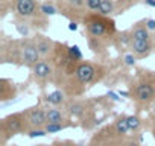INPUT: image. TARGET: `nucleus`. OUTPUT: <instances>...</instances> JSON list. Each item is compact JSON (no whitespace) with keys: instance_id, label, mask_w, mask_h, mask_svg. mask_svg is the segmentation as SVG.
<instances>
[{"instance_id":"8","label":"nucleus","mask_w":155,"mask_h":146,"mask_svg":"<svg viewBox=\"0 0 155 146\" xmlns=\"http://www.w3.org/2000/svg\"><path fill=\"white\" fill-rule=\"evenodd\" d=\"M32 73H34L35 79H38V81H46V79L52 75V67H50V64H49L46 59H40V61L32 67Z\"/></svg>"},{"instance_id":"16","label":"nucleus","mask_w":155,"mask_h":146,"mask_svg":"<svg viewBox=\"0 0 155 146\" xmlns=\"http://www.w3.org/2000/svg\"><path fill=\"white\" fill-rule=\"evenodd\" d=\"M116 131L117 134H126L129 131V125H128V116H122L116 120Z\"/></svg>"},{"instance_id":"32","label":"nucleus","mask_w":155,"mask_h":146,"mask_svg":"<svg viewBox=\"0 0 155 146\" xmlns=\"http://www.w3.org/2000/svg\"><path fill=\"white\" fill-rule=\"evenodd\" d=\"M153 137H155V131H153Z\"/></svg>"},{"instance_id":"7","label":"nucleus","mask_w":155,"mask_h":146,"mask_svg":"<svg viewBox=\"0 0 155 146\" xmlns=\"http://www.w3.org/2000/svg\"><path fill=\"white\" fill-rule=\"evenodd\" d=\"M155 96V88L149 82H141L135 87V99L140 102H149Z\"/></svg>"},{"instance_id":"11","label":"nucleus","mask_w":155,"mask_h":146,"mask_svg":"<svg viewBox=\"0 0 155 146\" xmlns=\"http://www.w3.org/2000/svg\"><path fill=\"white\" fill-rule=\"evenodd\" d=\"M46 113H47V123H62V122H65L64 113L56 107L46 110Z\"/></svg>"},{"instance_id":"6","label":"nucleus","mask_w":155,"mask_h":146,"mask_svg":"<svg viewBox=\"0 0 155 146\" xmlns=\"http://www.w3.org/2000/svg\"><path fill=\"white\" fill-rule=\"evenodd\" d=\"M14 6H15L17 14L25 17V18L32 17L37 12V9H38V5H37L35 0H15Z\"/></svg>"},{"instance_id":"18","label":"nucleus","mask_w":155,"mask_h":146,"mask_svg":"<svg viewBox=\"0 0 155 146\" xmlns=\"http://www.w3.org/2000/svg\"><path fill=\"white\" fill-rule=\"evenodd\" d=\"M68 125L67 123H47L44 126V129L47 131V134H55V132H59L62 129H65Z\"/></svg>"},{"instance_id":"20","label":"nucleus","mask_w":155,"mask_h":146,"mask_svg":"<svg viewBox=\"0 0 155 146\" xmlns=\"http://www.w3.org/2000/svg\"><path fill=\"white\" fill-rule=\"evenodd\" d=\"M102 2H104V0H85V6L90 11H99Z\"/></svg>"},{"instance_id":"24","label":"nucleus","mask_w":155,"mask_h":146,"mask_svg":"<svg viewBox=\"0 0 155 146\" xmlns=\"http://www.w3.org/2000/svg\"><path fill=\"white\" fill-rule=\"evenodd\" d=\"M68 3L74 8H81V6L85 5V0H68Z\"/></svg>"},{"instance_id":"9","label":"nucleus","mask_w":155,"mask_h":146,"mask_svg":"<svg viewBox=\"0 0 155 146\" xmlns=\"http://www.w3.org/2000/svg\"><path fill=\"white\" fill-rule=\"evenodd\" d=\"M131 49L137 56H144L150 52L152 46L149 41H141V40H132L131 41Z\"/></svg>"},{"instance_id":"31","label":"nucleus","mask_w":155,"mask_h":146,"mask_svg":"<svg viewBox=\"0 0 155 146\" xmlns=\"http://www.w3.org/2000/svg\"><path fill=\"white\" fill-rule=\"evenodd\" d=\"M128 146H140V144H138V143H129Z\"/></svg>"},{"instance_id":"3","label":"nucleus","mask_w":155,"mask_h":146,"mask_svg":"<svg viewBox=\"0 0 155 146\" xmlns=\"http://www.w3.org/2000/svg\"><path fill=\"white\" fill-rule=\"evenodd\" d=\"M23 116H25V114L17 113V114H11V116H8L6 119H3V122H2V129H3L5 137L15 135V134H18V132L23 131V128H25V117H23Z\"/></svg>"},{"instance_id":"4","label":"nucleus","mask_w":155,"mask_h":146,"mask_svg":"<svg viewBox=\"0 0 155 146\" xmlns=\"http://www.w3.org/2000/svg\"><path fill=\"white\" fill-rule=\"evenodd\" d=\"M26 120L31 128H44L47 125V113L41 107L29 108V111L26 113Z\"/></svg>"},{"instance_id":"15","label":"nucleus","mask_w":155,"mask_h":146,"mask_svg":"<svg viewBox=\"0 0 155 146\" xmlns=\"http://www.w3.org/2000/svg\"><path fill=\"white\" fill-rule=\"evenodd\" d=\"M68 113L74 117H79L85 113V105L82 102H71L68 105Z\"/></svg>"},{"instance_id":"10","label":"nucleus","mask_w":155,"mask_h":146,"mask_svg":"<svg viewBox=\"0 0 155 146\" xmlns=\"http://www.w3.org/2000/svg\"><path fill=\"white\" fill-rule=\"evenodd\" d=\"M35 46L40 52V56H47L50 52H52V47H53V43L49 40V38H44V37H38L35 40Z\"/></svg>"},{"instance_id":"2","label":"nucleus","mask_w":155,"mask_h":146,"mask_svg":"<svg viewBox=\"0 0 155 146\" xmlns=\"http://www.w3.org/2000/svg\"><path fill=\"white\" fill-rule=\"evenodd\" d=\"M18 53H20L18 56H20L21 64L29 65V67H34L41 58L34 41H23L18 47Z\"/></svg>"},{"instance_id":"25","label":"nucleus","mask_w":155,"mask_h":146,"mask_svg":"<svg viewBox=\"0 0 155 146\" xmlns=\"http://www.w3.org/2000/svg\"><path fill=\"white\" fill-rule=\"evenodd\" d=\"M144 25H146V28H147L149 31H155V20H152V18H147Z\"/></svg>"},{"instance_id":"17","label":"nucleus","mask_w":155,"mask_h":146,"mask_svg":"<svg viewBox=\"0 0 155 146\" xmlns=\"http://www.w3.org/2000/svg\"><path fill=\"white\" fill-rule=\"evenodd\" d=\"M67 55L70 56L71 61H81V59H82V52H81V49L78 47L76 44H74V46H70V47L67 49Z\"/></svg>"},{"instance_id":"22","label":"nucleus","mask_w":155,"mask_h":146,"mask_svg":"<svg viewBox=\"0 0 155 146\" xmlns=\"http://www.w3.org/2000/svg\"><path fill=\"white\" fill-rule=\"evenodd\" d=\"M47 134V131L44 129V128H32L29 132H28V135L31 137V138H35V137H44Z\"/></svg>"},{"instance_id":"28","label":"nucleus","mask_w":155,"mask_h":146,"mask_svg":"<svg viewBox=\"0 0 155 146\" xmlns=\"http://www.w3.org/2000/svg\"><path fill=\"white\" fill-rule=\"evenodd\" d=\"M68 29H70V31H78V23L70 22V23H68Z\"/></svg>"},{"instance_id":"26","label":"nucleus","mask_w":155,"mask_h":146,"mask_svg":"<svg viewBox=\"0 0 155 146\" xmlns=\"http://www.w3.org/2000/svg\"><path fill=\"white\" fill-rule=\"evenodd\" d=\"M108 96H110L113 101H116V102H119V101H120V98H119L120 95H116L114 91H110V93H108Z\"/></svg>"},{"instance_id":"23","label":"nucleus","mask_w":155,"mask_h":146,"mask_svg":"<svg viewBox=\"0 0 155 146\" xmlns=\"http://www.w3.org/2000/svg\"><path fill=\"white\" fill-rule=\"evenodd\" d=\"M123 61H125V64H126V65H134L137 59H135V56H134V55H131V53H129V55H125Z\"/></svg>"},{"instance_id":"27","label":"nucleus","mask_w":155,"mask_h":146,"mask_svg":"<svg viewBox=\"0 0 155 146\" xmlns=\"http://www.w3.org/2000/svg\"><path fill=\"white\" fill-rule=\"evenodd\" d=\"M56 146H78V144H74L73 141H59L56 143Z\"/></svg>"},{"instance_id":"5","label":"nucleus","mask_w":155,"mask_h":146,"mask_svg":"<svg viewBox=\"0 0 155 146\" xmlns=\"http://www.w3.org/2000/svg\"><path fill=\"white\" fill-rule=\"evenodd\" d=\"M74 76H76V79L79 81L81 84L87 85L96 76V67L93 64H90V62H81L79 65L74 68Z\"/></svg>"},{"instance_id":"30","label":"nucleus","mask_w":155,"mask_h":146,"mask_svg":"<svg viewBox=\"0 0 155 146\" xmlns=\"http://www.w3.org/2000/svg\"><path fill=\"white\" fill-rule=\"evenodd\" d=\"M119 95L122 98H129V91H119Z\"/></svg>"},{"instance_id":"21","label":"nucleus","mask_w":155,"mask_h":146,"mask_svg":"<svg viewBox=\"0 0 155 146\" xmlns=\"http://www.w3.org/2000/svg\"><path fill=\"white\" fill-rule=\"evenodd\" d=\"M40 11H41L44 15H55V14H56V8L52 6V5H49V3H43V5L40 6Z\"/></svg>"},{"instance_id":"14","label":"nucleus","mask_w":155,"mask_h":146,"mask_svg":"<svg viewBox=\"0 0 155 146\" xmlns=\"http://www.w3.org/2000/svg\"><path fill=\"white\" fill-rule=\"evenodd\" d=\"M97 12H99L101 17H108V15H111V14L114 12V2H113V0H104Z\"/></svg>"},{"instance_id":"13","label":"nucleus","mask_w":155,"mask_h":146,"mask_svg":"<svg viewBox=\"0 0 155 146\" xmlns=\"http://www.w3.org/2000/svg\"><path fill=\"white\" fill-rule=\"evenodd\" d=\"M131 37L132 40H141V41H149L150 35H149V29L146 26H137L131 31Z\"/></svg>"},{"instance_id":"29","label":"nucleus","mask_w":155,"mask_h":146,"mask_svg":"<svg viewBox=\"0 0 155 146\" xmlns=\"http://www.w3.org/2000/svg\"><path fill=\"white\" fill-rule=\"evenodd\" d=\"M144 3L150 8H155V0H144Z\"/></svg>"},{"instance_id":"12","label":"nucleus","mask_w":155,"mask_h":146,"mask_svg":"<svg viewBox=\"0 0 155 146\" xmlns=\"http://www.w3.org/2000/svg\"><path fill=\"white\" fill-rule=\"evenodd\" d=\"M44 101H46L47 104L56 107V105H61V104L65 101V95H64V91H61V90H55V91L49 93V95L44 98Z\"/></svg>"},{"instance_id":"19","label":"nucleus","mask_w":155,"mask_h":146,"mask_svg":"<svg viewBox=\"0 0 155 146\" xmlns=\"http://www.w3.org/2000/svg\"><path fill=\"white\" fill-rule=\"evenodd\" d=\"M128 125H129V131H138L141 126V122L137 116H128Z\"/></svg>"},{"instance_id":"1","label":"nucleus","mask_w":155,"mask_h":146,"mask_svg":"<svg viewBox=\"0 0 155 146\" xmlns=\"http://www.w3.org/2000/svg\"><path fill=\"white\" fill-rule=\"evenodd\" d=\"M87 32L91 38H101L108 32H114V22L113 20H107V18H101V17H93L87 20Z\"/></svg>"}]
</instances>
